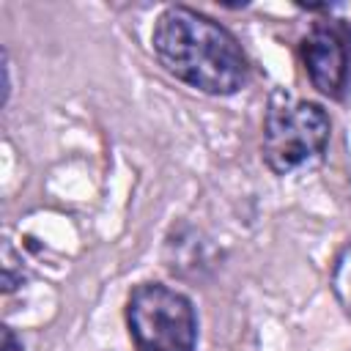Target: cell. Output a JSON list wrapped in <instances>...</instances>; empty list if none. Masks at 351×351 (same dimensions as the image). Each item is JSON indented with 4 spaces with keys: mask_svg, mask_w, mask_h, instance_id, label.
Wrapping results in <instances>:
<instances>
[{
    "mask_svg": "<svg viewBox=\"0 0 351 351\" xmlns=\"http://www.w3.org/2000/svg\"><path fill=\"white\" fill-rule=\"evenodd\" d=\"M159 63L181 82L211 96L236 93L247 80V58L239 41L211 16L170 5L151 33Z\"/></svg>",
    "mask_w": 351,
    "mask_h": 351,
    "instance_id": "obj_1",
    "label": "cell"
},
{
    "mask_svg": "<svg viewBox=\"0 0 351 351\" xmlns=\"http://www.w3.org/2000/svg\"><path fill=\"white\" fill-rule=\"evenodd\" d=\"M329 129L332 123L321 104L277 90L263 121V162L277 176L313 165L326 151Z\"/></svg>",
    "mask_w": 351,
    "mask_h": 351,
    "instance_id": "obj_2",
    "label": "cell"
},
{
    "mask_svg": "<svg viewBox=\"0 0 351 351\" xmlns=\"http://www.w3.org/2000/svg\"><path fill=\"white\" fill-rule=\"evenodd\" d=\"M126 326L137 351H195L197 343L192 302L162 282H143L129 293Z\"/></svg>",
    "mask_w": 351,
    "mask_h": 351,
    "instance_id": "obj_3",
    "label": "cell"
},
{
    "mask_svg": "<svg viewBox=\"0 0 351 351\" xmlns=\"http://www.w3.org/2000/svg\"><path fill=\"white\" fill-rule=\"evenodd\" d=\"M302 60H304L310 82L324 96H329V99L343 96V90L348 85L351 63H348L346 38L337 27L315 25L302 41Z\"/></svg>",
    "mask_w": 351,
    "mask_h": 351,
    "instance_id": "obj_4",
    "label": "cell"
},
{
    "mask_svg": "<svg viewBox=\"0 0 351 351\" xmlns=\"http://www.w3.org/2000/svg\"><path fill=\"white\" fill-rule=\"evenodd\" d=\"M329 285H332V293H335L337 304L343 307V313L351 315V241L335 255Z\"/></svg>",
    "mask_w": 351,
    "mask_h": 351,
    "instance_id": "obj_5",
    "label": "cell"
},
{
    "mask_svg": "<svg viewBox=\"0 0 351 351\" xmlns=\"http://www.w3.org/2000/svg\"><path fill=\"white\" fill-rule=\"evenodd\" d=\"M3 351H25V348H22V343L14 337V332H11L8 326L3 329Z\"/></svg>",
    "mask_w": 351,
    "mask_h": 351,
    "instance_id": "obj_6",
    "label": "cell"
}]
</instances>
